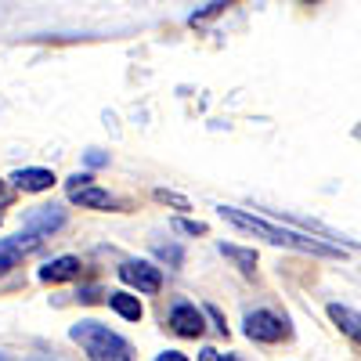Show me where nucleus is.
Instances as JSON below:
<instances>
[{"label":"nucleus","instance_id":"1","mask_svg":"<svg viewBox=\"0 0 361 361\" xmlns=\"http://www.w3.org/2000/svg\"><path fill=\"white\" fill-rule=\"evenodd\" d=\"M217 214L235 224V228H243L257 238H264V243L271 246H286V250H296V253H311V257H340L343 250L333 246V243H325V238H311L307 231H289V228H279V224H271L264 217H253L246 214V209H235V206H217Z\"/></svg>","mask_w":361,"mask_h":361},{"label":"nucleus","instance_id":"2","mask_svg":"<svg viewBox=\"0 0 361 361\" xmlns=\"http://www.w3.org/2000/svg\"><path fill=\"white\" fill-rule=\"evenodd\" d=\"M69 340L80 343L90 361H130V343L102 322H90V318L76 322L69 329Z\"/></svg>","mask_w":361,"mask_h":361},{"label":"nucleus","instance_id":"3","mask_svg":"<svg viewBox=\"0 0 361 361\" xmlns=\"http://www.w3.org/2000/svg\"><path fill=\"white\" fill-rule=\"evenodd\" d=\"M243 325H246V336L257 340V343H282V340L293 336L289 322L279 318L275 311H250V314L243 318Z\"/></svg>","mask_w":361,"mask_h":361},{"label":"nucleus","instance_id":"4","mask_svg":"<svg viewBox=\"0 0 361 361\" xmlns=\"http://www.w3.org/2000/svg\"><path fill=\"white\" fill-rule=\"evenodd\" d=\"M119 279L137 293H159L163 289V271L148 260H127L119 264Z\"/></svg>","mask_w":361,"mask_h":361},{"label":"nucleus","instance_id":"5","mask_svg":"<svg viewBox=\"0 0 361 361\" xmlns=\"http://www.w3.org/2000/svg\"><path fill=\"white\" fill-rule=\"evenodd\" d=\"M170 329L177 336L185 340H199L202 336V311H195V304H188V300H177V304L170 307Z\"/></svg>","mask_w":361,"mask_h":361},{"label":"nucleus","instance_id":"6","mask_svg":"<svg viewBox=\"0 0 361 361\" xmlns=\"http://www.w3.org/2000/svg\"><path fill=\"white\" fill-rule=\"evenodd\" d=\"M22 224H25V231L29 235H51V231H58L66 224V209L62 206H33L29 214L22 217Z\"/></svg>","mask_w":361,"mask_h":361},{"label":"nucleus","instance_id":"7","mask_svg":"<svg viewBox=\"0 0 361 361\" xmlns=\"http://www.w3.org/2000/svg\"><path fill=\"white\" fill-rule=\"evenodd\" d=\"M37 246V235H15V238H0V275H8L11 267H18V260Z\"/></svg>","mask_w":361,"mask_h":361},{"label":"nucleus","instance_id":"8","mask_svg":"<svg viewBox=\"0 0 361 361\" xmlns=\"http://www.w3.org/2000/svg\"><path fill=\"white\" fill-rule=\"evenodd\" d=\"M325 314H329V322H333L347 340H354V343L361 347V311H354V307H347V304H329Z\"/></svg>","mask_w":361,"mask_h":361},{"label":"nucleus","instance_id":"9","mask_svg":"<svg viewBox=\"0 0 361 361\" xmlns=\"http://www.w3.org/2000/svg\"><path fill=\"white\" fill-rule=\"evenodd\" d=\"M80 257H58V260H51V264H44L40 267V282H47V286H58V282H69V279H80Z\"/></svg>","mask_w":361,"mask_h":361},{"label":"nucleus","instance_id":"10","mask_svg":"<svg viewBox=\"0 0 361 361\" xmlns=\"http://www.w3.org/2000/svg\"><path fill=\"white\" fill-rule=\"evenodd\" d=\"M11 180H15V188H22V192H47L54 185V173L44 170V166H25V170H15Z\"/></svg>","mask_w":361,"mask_h":361},{"label":"nucleus","instance_id":"11","mask_svg":"<svg viewBox=\"0 0 361 361\" xmlns=\"http://www.w3.org/2000/svg\"><path fill=\"white\" fill-rule=\"evenodd\" d=\"M69 199L80 206V209H116V199L109 195V192H102V188H80V192H69Z\"/></svg>","mask_w":361,"mask_h":361},{"label":"nucleus","instance_id":"12","mask_svg":"<svg viewBox=\"0 0 361 361\" xmlns=\"http://www.w3.org/2000/svg\"><path fill=\"white\" fill-rule=\"evenodd\" d=\"M109 307H112L119 318H127V322H141V314H145L141 300L130 296V293H109Z\"/></svg>","mask_w":361,"mask_h":361},{"label":"nucleus","instance_id":"13","mask_svg":"<svg viewBox=\"0 0 361 361\" xmlns=\"http://www.w3.org/2000/svg\"><path fill=\"white\" fill-rule=\"evenodd\" d=\"M238 271H243V275H253V271H257V250H243V246H231V243H221L217 246Z\"/></svg>","mask_w":361,"mask_h":361},{"label":"nucleus","instance_id":"14","mask_svg":"<svg viewBox=\"0 0 361 361\" xmlns=\"http://www.w3.org/2000/svg\"><path fill=\"white\" fill-rule=\"evenodd\" d=\"M224 8H228L224 0H214V4H202L199 11H192V18H188V22H192V25H199V22H206V18H217V15H224Z\"/></svg>","mask_w":361,"mask_h":361},{"label":"nucleus","instance_id":"15","mask_svg":"<svg viewBox=\"0 0 361 361\" xmlns=\"http://www.w3.org/2000/svg\"><path fill=\"white\" fill-rule=\"evenodd\" d=\"M170 228L180 231V235H206V224H202V221H185V217H173Z\"/></svg>","mask_w":361,"mask_h":361},{"label":"nucleus","instance_id":"16","mask_svg":"<svg viewBox=\"0 0 361 361\" xmlns=\"http://www.w3.org/2000/svg\"><path fill=\"white\" fill-rule=\"evenodd\" d=\"M156 257L166 260L170 267H180V264H185V253H180V246H156Z\"/></svg>","mask_w":361,"mask_h":361},{"label":"nucleus","instance_id":"17","mask_svg":"<svg viewBox=\"0 0 361 361\" xmlns=\"http://www.w3.org/2000/svg\"><path fill=\"white\" fill-rule=\"evenodd\" d=\"M156 199L166 202V206H177V209H188V199L177 195V192H166V188H156Z\"/></svg>","mask_w":361,"mask_h":361},{"label":"nucleus","instance_id":"18","mask_svg":"<svg viewBox=\"0 0 361 361\" xmlns=\"http://www.w3.org/2000/svg\"><path fill=\"white\" fill-rule=\"evenodd\" d=\"M90 185H94V177H90V173H73V177L66 180L69 192H80V188H90Z\"/></svg>","mask_w":361,"mask_h":361},{"label":"nucleus","instance_id":"19","mask_svg":"<svg viewBox=\"0 0 361 361\" xmlns=\"http://www.w3.org/2000/svg\"><path fill=\"white\" fill-rule=\"evenodd\" d=\"M206 314L214 318V325H217V333H221V336H228V322H224V314H221V311H217L214 304H206Z\"/></svg>","mask_w":361,"mask_h":361},{"label":"nucleus","instance_id":"20","mask_svg":"<svg viewBox=\"0 0 361 361\" xmlns=\"http://www.w3.org/2000/svg\"><path fill=\"white\" fill-rule=\"evenodd\" d=\"M199 361H231V357L221 354V350H214V347H202V350H199Z\"/></svg>","mask_w":361,"mask_h":361},{"label":"nucleus","instance_id":"21","mask_svg":"<svg viewBox=\"0 0 361 361\" xmlns=\"http://www.w3.org/2000/svg\"><path fill=\"white\" fill-rule=\"evenodd\" d=\"M105 163H109L105 152H87V166H105Z\"/></svg>","mask_w":361,"mask_h":361},{"label":"nucleus","instance_id":"22","mask_svg":"<svg viewBox=\"0 0 361 361\" xmlns=\"http://www.w3.org/2000/svg\"><path fill=\"white\" fill-rule=\"evenodd\" d=\"M156 361H188L180 350H163V354H156Z\"/></svg>","mask_w":361,"mask_h":361},{"label":"nucleus","instance_id":"23","mask_svg":"<svg viewBox=\"0 0 361 361\" xmlns=\"http://www.w3.org/2000/svg\"><path fill=\"white\" fill-rule=\"evenodd\" d=\"M29 361H58V357H44V354H37V357H29Z\"/></svg>","mask_w":361,"mask_h":361},{"label":"nucleus","instance_id":"24","mask_svg":"<svg viewBox=\"0 0 361 361\" xmlns=\"http://www.w3.org/2000/svg\"><path fill=\"white\" fill-rule=\"evenodd\" d=\"M0 199H4V180H0Z\"/></svg>","mask_w":361,"mask_h":361},{"label":"nucleus","instance_id":"25","mask_svg":"<svg viewBox=\"0 0 361 361\" xmlns=\"http://www.w3.org/2000/svg\"><path fill=\"white\" fill-rule=\"evenodd\" d=\"M0 361H8V357H4V354H0Z\"/></svg>","mask_w":361,"mask_h":361}]
</instances>
